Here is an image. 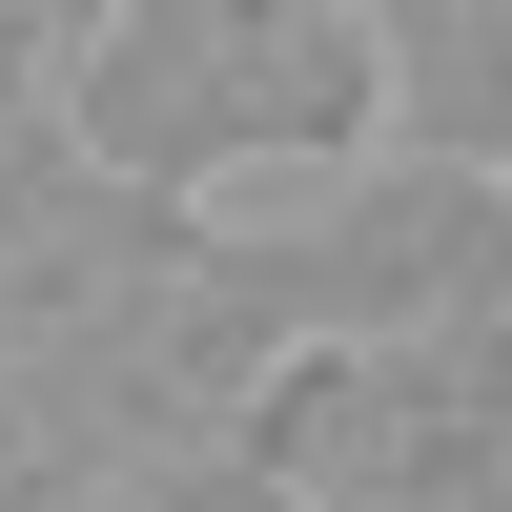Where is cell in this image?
Listing matches in <instances>:
<instances>
[{"instance_id":"obj_1","label":"cell","mask_w":512,"mask_h":512,"mask_svg":"<svg viewBox=\"0 0 512 512\" xmlns=\"http://www.w3.org/2000/svg\"><path fill=\"white\" fill-rule=\"evenodd\" d=\"M62 144H103L123 185L226 205V185H328L349 144H390V21L369 0H82Z\"/></svg>"},{"instance_id":"obj_2","label":"cell","mask_w":512,"mask_h":512,"mask_svg":"<svg viewBox=\"0 0 512 512\" xmlns=\"http://www.w3.org/2000/svg\"><path fill=\"white\" fill-rule=\"evenodd\" d=\"M246 472L287 512H512V349H390V328H287L246 390Z\"/></svg>"},{"instance_id":"obj_3","label":"cell","mask_w":512,"mask_h":512,"mask_svg":"<svg viewBox=\"0 0 512 512\" xmlns=\"http://www.w3.org/2000/svg\"><path fill=\"white\" fill-rule=\"evenodd\" d=\"M308 328H390V349H512V185L451 144H349L308 185V226H267Z\"/></svg>"},{"instance_id":"obj_4","label":"cell","mask_w":512,"mask_h":512,"mask_svg":"<svg viewBox=\"0 0 512 512\" xmlns=\"http://www.w3.org/2000/svg\"><path fill=\"white\" fill-rule=\"evenodd\" d=\"M390 123L512 185V0H390Z\"/></svg>"},{"instance_id":"obj_5","label":"cell","mask_w":512,"mask_h":512,"mask_svg":"<svg viewBox=\"0 0 512 512\" xmlns=\"http://www.w3.org/2000/svg\"><path fill=\"white\" fill-rule=\"evenodd\" d=\"M62 41H82V0H0V123L62 82Z\"/></svg>"}]
</instances>
